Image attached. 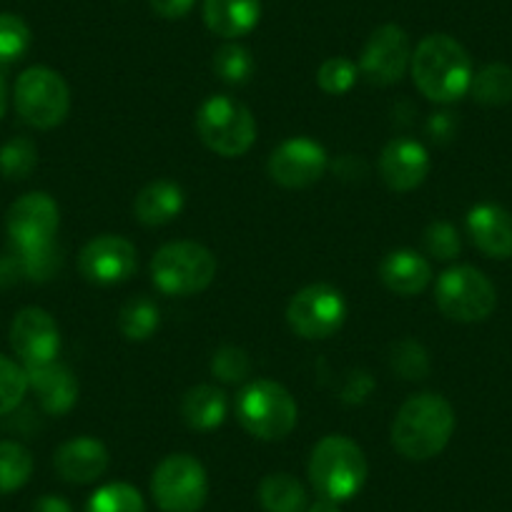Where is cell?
<instances>
[{"mask_svg": "<svg viewBox=\"0 0 512 512\" xmlns=\"http://www.w3.org/2000/svg\"><path fill=\"white\" fill-rule=\"evenodd\" d=\"M379 174L392 191L417 189L430 174V154L412 139H392L379 156Z\"/></svg>", "mask_w": 512, "mask_h": 512, "instance_id": "obj_16", "label": "cell"}, {"mask_svg": "<svg viewBox=\"0 0 512 512\" xmlns=\"http://www.w3.org/2000/svg\"><path fill=\"white\" fill-rule=\"evenodd\" d=\"M151 495L164 512H199L209 497L204 465L191 455H169L151 477Z\"/></svg>", "mask_w": 512, "mask_h": 512, "instance_id": "obj_9", "label": "cell"}, {"mask_svg": "<svg viewBox=\"0 0 512 512\" xmlns=\"http://www.w3.org/2000/svg\"><path fill=\"white\" fill-rule=\"evenodd\" d=\"M33 457L23 445L0 440V495L16 492L31 480Z\"/></svg>", "mask_w": 512, "mask_h": 512, "instance_id": "obj_27", "label": "cell"}, {"mask_svg": "<svg viewBox=\"0 0 512 512\" xmlns=\"http://www.w3.org/2000/svg\"><path fill=\"white\" fill-rule=\"evenodd\" d=\"M11 347L23 367L53 362L61 352V329L41 307H26L13 317Z\"/></svg>", "mask_w": 512, "mask_h": 512, "instance_id": "obj_14", "label": "cell"}, {"mask_svg": "<svg viewBox=\"0 0 512 512\" xmlns=\"http://www.w3.org/2000/svg\"><path fill=\"white\" fill-rule=\"evenodd\" d=\"M161 324V312L149 297H136L123 304L118 314V329L128 342H146Z\"/></svg>", "mask_w": 512, "mask_h": 512, "instance_id": "obj_26", "label": "cell"}, {"mask_svg": "<svg viewBox=\"0 0 512 512\" xmlns=\"http://www.w3.org/2000/svg\"><path fill=\"white\" fill-rule=\"evenodd\" d=\"M16 111L28 126L56 128L66 121L71 111V91L63 76L53 68L33 66L23 71L16 81Z\"/></svg>", "mask_w": 512, "mask_h": 512, "instance_id": "obj_7", "label": "cell"}, {"mask_svg": "<svg viewBox=\"0 0 512 512\" xmlns=\"http://www.w3.org/2000/svg\"><path fill=\"white\" fill-rule=\"evenodd\" d=\"M425 249L437 262H450L462 251L460 234L450 221H432L425 231Z\"/></svg>", "mask_w": 512, "mask_h": 512, "instance_id": "obj_37", "label": "cell"}, {"mask_svg": "<svg viewBox=\"0 0 512 512\" xmlns=\"http://www.w3.org/2000/svg\"><path fill=\"white\" fill-rule=\"evenodd\" d=\"M33 512H73L71 502L63 500L58 495H43L38 497L36 505H33Z\"/></svg>", "mask_w": 512, "mask_h": 512, "instance_id": "obj_41", "label": "cell"}, {"mask_svg": "<svg viewBox=\"0 0 512 512\" xmlns=\"http://www.w3.org/2000/svg\"><path fill=\"white\" fill-rule=\"evenodd\" d=\"M457 128V121L452 113H435V116L430 118V123H427V131H430V136L435 141H450V136L455 134Z\"/></svg>", "mask_w": 512, "mask_h": 512, "instance_id": "obj_39", "label": "cell"}, {"mask_svg": "<svg viewBox=\"0 0 512 512\" xmlns=\"http://www.w3.org/2000/svg\"><path fill=\"white\" fill-rule=\"evenodd\" d=\"M412 63L410 38L397 23H384L369 36L359 61V73L374 86H392Z\"/></svg>", "mask_w": 512, "mask_h": 512, "instance_id": "obj_11", "label": "cell"}, {"mask_svg": "<svg viewBox=\"0 0 512 512\" xmlns=\"http://www.w3.org/2000/svg\"><path fill=\"white\" fill-rule=\"evenodd\" d=\"M357 73H359L357 63H352L349 58L334 56V58H327V61L319 66L317 83L324 93L342 96V93H347L349 88L354 86V81H357Z\"/></svg>", "mask_w": 512, "mask_h": 512, "instance_id": "obj_35", "label": "cell"}, {"mask_svg": "<svg viewBox=\"0 0 512 512\" xmlns=\"http://www.w3.org/2000/svg\"><path fill=\"white\" fill-rule=\"evenodd\" d=\"M23 277L21 264H18L16 254H3L0 256V287H11L18 279Z\"/></svg>", "mask_w": 512, "mask_h": 512, "instance_id": "obj_40", "label": "cell"}, {"mask_svg": "<svg viewBox=\"0 0 512 512\" xmlns=\"http://www.w3.org/2000/svg\"><path fill=\"white\" fill-rule=\"evenodd\" d=\"M196 131L214 154L244 156L256 141V121L249 108L229 96H211L196 113Z\"/></svg>", "mask_w": 512, "mask_h": 512, "instance_id": "obj_6", "label": "cell"}, {"mask_svg": "<svg viewBox=\"0 0 512 512\" xmlns=\"http://www.w3.org/2000/svg\"><path fill=\"white\" fill-rule=\"evenodd\" d=\"M309 480L319 497L352 500L367 482V457L362 447L344 435H327L314 445L309 457Z\"/></svg>", "mask_w": 512, "mask_h": 512, "instance_id": "obj_3", "label": "cell"}, {"mask_svg": "<svg viewBox=\"0 0 512 512\" xmlns=\"http://www.w3.org/2000/svg\"><path fill=\"white\" fill-rule=\"evenodd\" d=\"M31 46V28L13 13H0V63H13L26 56Z\"/></svg>", "mask_w": 512, "mask_h": 512, "instance_id": "obj_33", "label": "cell"}, {"mask_svg": "<svg viewBox=\"0 0 512 512\" xmlns=\"http://www.w3.org/2000/svg\"><path fill=\"white\" fill-rule=\"evenodd\" d=\"M226 395L214 384L191 387L181 400V417L191 430L209 432L216 430L226 420Z\"/></svg>", "mask_w": 512, "mask_h": 512, "instance_id": "obj_23", "label": "cell"}, {"mask_svg": "<svg viewBox=\"0 0 512 512\" xmlns=\"http://www.w3.org/2000/svg\"><path fill=\"white\" fill-rule=\"evenodd\" d=\"M6 108H8V88L3 76H0V118L6 116Z\"/></svg>", "mask_w": 512, "mask_h": 512, "instance_id": "obj_43", "label": "cell"}, {"mask_svg": "<svg viewBox=\"0 0 512 512\" xmlns=\"http://www.w3.org/2000/svg\"><path fill=\"white\" fill-rule=\"evenodd\" d=\"M28 390L26 367L0 354V417L16 412Z\"/></svg>", "mask_w": 512, "mask_h": 512, "instance_id": "obj_32", "label": "cell"}, {"mask_svg": "<svg viewBox=\"0 0 512 512\" xmlns=\"http://www.w3.org/2000/svg\"><path fill=\"white\" fill-rule=\"evenodd\" d=\"M437 309L452 322L472 324L490 317L497 307L495 284L475 267H452L440 274L435 287Z\"/></svg>", "mask_w": 512, "mask_h": 512, "instance_id": "obj_8", "label": "cell"}, {"mask_svg": "<svg viewBox=\"0 0 512 512\" xmlns=\"http://www.w3.org/2000/svg\"><path fill=\"white\" fill-rule=\"evenodd\" d=\"M307 512H342V510H339V502L327 500V497H319L317 502H312V505L307 507Z\"/></svg>", "mask_w": 512, "mask_h": 512, "instance_id": "obj_42", "label": "cell"}, {"mask_svg": "<svg viewBox=\"0 0 512 512\" xmlns=\"http://www.w3.org/2000/svg\"><path fill=\"white\" fill-rule=\"evenodd\" d=\"M379 279L390 292L400 297H415L425 292L432 279V267L425 256L412 249H397L384 256L379 264Z\"/></svg>", "mask_w": 512, "mask_h": 512, "instance_id": "obj_20", "label": "cell"}, {"mask_svg": "<svg viewBox=\"0 0 512 512\" xmlns=\"http://www.w3.org/2000/svg\"><path fill=\"white\" fill-rule=\"evenodd\" d=\"M139 267V254L136 246L128 239L116 234H103L88 241L78 256V269L83 279L101 287L121 284L134 277Z\"/></svg>", "mask_w": 512, "mask_h": 512, "instance_id": "obj_12", "label": "cell"}, {"mask_svg": "<svg viewBox=\"0 0 512 512\" xmlns=\"http://www.w3.org/2000/svg\"><path fill=\"white\" fill-rule=\"evenodd\" d=\"M262 18V0H204V21L221 38L246 36Z\"/></svg>", "mask_w": 512, "mask_h": 512, "instance_id": "obj_21", "label": "cell"}, {"mask_svg": "<svg viewBox=\"0 0 512 512\" xmlns=\"http://www.w3.org/2000/svg\"><path fill=\"white\" fill-rule=\"evenodd\" d=\"M470 93L482 106H505L512 101V68L490 63L472 76Z\"/></svg>", "mask_w": 512, "mask_h": 512, "instance_id": "obj_25", "label": "cell"}, {"mask_svg": "<svg viewBox=\"0 0 512 512\" xmlns=\"http://www.w3.org/2000/svg\"><path fill=\"white\" fill-rule=\"evenodd\" d=\"M347 319V302L342 292L329 284H309L299 289L287 307V322L294 334L304 339H329Z\"/></svg>", "mask_w": 512, "mask_h": 512, "instance_id": "obj_10", "label": "cell"}, {"mask_svg": "<svg viewBox=\"0 0 512 512\" xmlns=\"http://www.w3.org/2000/svg\"><path fill=\"white\" fill-rule=\"evenodd\" d=\"M251 372L249 354L239 347H221L211 357V374L226 384L244 382Z\"/></svg>", "mask_w": 512, "mask_h": 512, "instance_id": "obj_36", "label": "cell"}, {"mask_svg": "<svg viewBox=\"0 0 512 512\" xmlns=\"http://www.w3.org/2000/svg\"><path fill=\"white\" fill-rule=\"evenodd\" d=\"M415 86L435 103H455L470 91L472 61L460 41L445 33L422 38L410 63Z\"/></svg>", "mask_w": 512, "mask_h": 512, "instance_id": "obj_2", "label": "cell"}, {"mask_svg": "<svg viewBox=\"0 0 512 512\" xmlns=\"http://www.w3.org/2000/svg\"><path fill=\"white\" fill-rule=\"evenodd\" d=\"M56 472L73 485H91L108 470V450L96 437H73L53 457Z\"/></svg>", "mask_w": 512, "mask_h": 512, "instance_id": "obj_17", "label": "cell"}, {"mask_svg": "<svg viewBox=\"0 0 512 512\" xmlns=\"http://www.w3.org/2000/svg\"><path fill=\"white\" fill-rule=\"evenodd\" d=\"M216 259L196 241H171L151 259V279L169 297H191L214 282Z\"/></svg>", "mask_w": 512, "mask_h": 512, "instance_id": "obj_5", "label": "cell"}, {"mask_svg": "<svg viewBox=\"0 0 512 512\" xmlns=\"http://www.w3.org/2000/svg\"><path fill=\"white\" fill-rule=\"evenodd\" d=\"M455 432V410L435 392L412 395L392 422V447L405 460H432L440 455Z\"/></svg>", "mask_w": 512, "mask_h": 512, "instance_id": "obj_1", "label": "cell"}, {"mask_svg": "<svg viewBox=\"0 0 512 512\" xmlns=\"http://www.w3.org/2000/svg\"><path fill=\"white\" fill-rule=\"evenodd\" d=\"M392 369L402 379H425L430 372V359L425 347L415 339H402L392 347Z\"/></svg>", "mask_w": 512, "mask_h": 512, "instance_id": "obj_34", "label": "cell"}, {"mask_svg": "<svg viewBox=\"0 0 512 512\" xmlns=\"http://www.w3.org/2000/svg\"><path fill=\"white\" fill-rule=\"evenodd\" d=\"M297 402L287 387L272 379H256L246 384L236 397V417L241 427L256 440H284L297 427Z\"/></svg>", "mask_w": 512, "mask_h": 512, "instance_id": "obj_4", "label": "cell"}, {"mask_svg": "<svg viewBox=\"0 0 512 512\" xmlns=\"http://www.w3.org/2000/svg\"><path fill=\"white\" fill-rule=\"evenodd\" d=\"M267 169L284 189H307L327 171V151L312 139H289L272 151Z\"/></svg>", "mask_w": 512, "mask_h": 512, "instance_id": "obj_15", "label": "cell"}, {"mask_svg": "<svg viewBox=\"0 0 512 512\" xmlns=\"http://www.w3.org/2000/svg\"><path fill=\"white\" fill-rule=\"evenodd\" d=\"M38 164V149L26 136H16L0 146V174L11 181L28 179Z\"/></svg>", "mask_w": 512, "mask_h": 512, "instance_id": "obj_30", "label": "cell"}, {"mask_svg": "<svg viewBox=\"0 0 512 512\" xmlns=\"http://www.w3.org/2000/svg\"><path fill=\"white\" fill-rule=\"evenodd\" d=\"M61 211L58 204L43 191H31L13 201L6 216V229L13 249H31V246L56 241Z\"/></svg>", "mask_w": 512, "mask_h": 512, "instance_id": "obj_13", "label": "cell"}, {"mask_svg": "<svg viewBox=\"0 0 512 512\" xmlns=\"http://www.w3.org/2000/svg\"><path fill=\"white\" fill-rule=\"evenodd\" d=\"M184 209V191L174 181H154L144 186L134 201V214L146 226H166Z\"/></svg>", "mask_w": 512, "mask_h": 512, "instance_id": "obj_22", "label": "cell"}, {"mask_svg": "<svg viewBox=\"0 0 512 512\" xmlns=\"http://www.w3.org/2000/svg\"><path fill=\"white\" fill-rule=\"evenodd\" d=\"M18 264H21L23 277L33 279V282H46V279L56 277V272L61 269V249H58L56 241H48V244L31 246V249H13Z\"/></svg>", "mask_w": 512, "mask_h": 512, "instance_id": "obj_29", "label": "cell"}, {"mask_svg": "<svg viewBox=\"0 0 512 512\" xmlns=\"http://www.w3.org/2000/svg\"><path fill=\"white\" fill-rule=\"evenodd\" d=\"M28 387L36 392L38 402L48 415H66L78 400V379L66 364L46 362L26 367Z\"/></svg>", "mask_w": 512, "mask_h": 512, "instance_id": "obj_19", "label": "cell"}, {"mask_svg": "<svg viewBox=\"0 0 512 512\" xmlns=\"http://www.w3.org/2000/svg\"><path fill=\"white\" fill-rule=\"evenodd\" d=\"M467 234L472 244L490 259L512 256V214L497 204H477L467 214Z\"/></svg>", "mask_w": 512, "mask_h": 512, "instance_id": "obj_18", "label": "cell"}, {"mask_svg": "<svg viewBox=\"0 0 512 512\" xmlns=\"http://www.w3.org/2000/svg\"><path fill=\"white\" fill-rule=\"evenodd\" d=\"M196 6V0H151V8L154 13H159L166 21H176V18H184L186 13H191V8Z\"/></svg>", "mask_w": 512, "mask_h": 512, "instance_id": "obj_38", "label": "cell"}, {"mask_svg": "<svg viewBox=\"0 0 512 512\" xmlns=\"http://www.w3.org/2000/svg\"><path fill=\"white\" fill-rule=\"evenodd\" d=\"M259 502L267 512H304L309 507L304 485L287 472L264 477L259 485Z\"/></svg>", "mask_w": 512, "mask_h": 512, "instance_id": "obj_24", "label": "cell"}, {"mask_svg": "<svg viewBox=\"0 0 512 512\" xmlns=\"http://www.w3.org/2000/svg\"><path fill=\"white\" fill-rule=\"evenodd\" d=\"M86 512H146V502L134 485L108 482L93 492Z\"/></svg>", "mask_w": 512, "mask_h": 512, "instance_id": "obj_28", "label": "cell"}, {"mask_svg": "<svg viewBox=\"0 0 512 512\" xmlns=\"http://www.w3.org/2000/svg\"><path fill=\"white\" fill-rule=\"evenodd\" d=\"M214 73L224 83L231 86H241L254 73V58L239 43H224L219 51L214 53Z\"/></svg>", "mask_w": 512, "mask_h": 512, "instance_id": "obj_31", "label": "cell"}]
</instances>
